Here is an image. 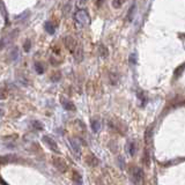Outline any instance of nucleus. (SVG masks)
<instances>
[{
	"mask_svg": "<svg viewBox=\"0 0 185 185\" xmlns=\"http://www.w3.org/2000/svg\"><path fill=\"white\" fill-rule=\"evenodd\" d=\"M32 127H34V128H36V130H38V131H42L43 124L42 123H39L38 120H34V122H32Z\"/></svg>",
	"mask_w": 185,
	"mask_h": 185,
	"instance_id": "18",
	"label": "nucleus"
},
{
	"mask_svg": "<svg viewBox=\"0 0 185 185\" xmlns=\"http://www.w3.org/2000/svg\"><path fill=\"white\" fill-rule=\"evenodd\" d=\"M132 182L134 185H143L145 184V176H143V171L140 168H135L133 170L132 175Z\"/></svg>",
	"mask_w": 185,
	"mask_h": 185,
	"instance_id": "2",
	"label": "nucleus"
},
{
	"mask_svg": "<svg viewBox=\"0 0 185 185\" xmlns=\"http://www.w3.org/2000/svg\"><path fill=\"white\" fill-rule=\"evenodd\" d=\"M65 44H66V46H67V49H68L69 51L72 53H74L75 51H76V49L79 48V45L80 44H78V42L74 39L73 37H71V36H67L66 38H65Z\"/></svg>",
	"mask_w": 185,
	"mask_h": 185,
	"instance_id": "3",
	"label": "nucleus"
},
{
	"mask_svg": "<svg viewBox=\"0 0 185 185\" xmlns=\"http://www.w3.org/2000/svg\"><path fill=\"white\" fill-rule=\"evenodd\" d=\"M98 50H100L101 57H103V58H106V57L109 56V51H108V48H106L105 45H100Z\"/></svg>",
	"mask_w": 185,
	"mask_h": 185,
	"instance_id": "12",
	"label": "nucleus"
},
{
	"mask_svg": "<svg viewBox=\"0 0 185 185\" xmlns=\"http://www.w3.org/2000/svg\"><path fill=\"white\" fill-rule=\"evenodd\" d=\"M135 142L134 141H128V143H127V150H128V154L131 155V156H133L134 154H135Z\"/></svg>",
	"mask_w": 185,
	"mask_h": 185,
	"instance_id": "9",
	"label": "nucleus"
},
{
	"mask_svg": "<svg viewBox=\"0 0 185 185\" xmlns=\"http://www.w3.org/2000/svg\"><path fill=\"white\" fill-rule=\"evenodd\" d=\"M120 5H122V1H113V2H112V6H113V7H119Z\"/></svg>",
	"mask_w": 185,
	"mask_h": 185,
	"instance_id": "23",
	"label": "nucleus"
},
{
	"mask_svg": "<svg viewBox=\"0 0 185 185\" xmlns=\"http://www.w3.org/2000/svg\"><path fill=\"white\" fill-rule=\"evenodd\" d=\"M86 161H87V163L89 164L90 167H95L96 164L98 163L97 159H96L95 156H91V155H89V156L87 157V160H86Z\"/></svg>",
	"mask_w": 185,
	"mask_h": 185,
	"instance_id": "14",
	"label": "nucleus"
},
{
	"mask_svg": "<svg viewBox=\"0 0 185 185\" xmlns=\"http://www.w3.org/2000/svg\"><path fill=\"white\" fill-rule=\"evenodd\" d=\"M30 48H31V41L30 39H27L24 42V51L26 52H29L30 51Z\"/></svg>",
	"mask_w": 185,
	"mask_h": 185,
	"instance_id": "19",
	"label": "nucleus"
},
{
	"mask_svg": "<svg viewBox=\"0 0 185 185\" xmlns=\"http://www.w3.org/2000/svg\"><path fill=\"white\" fill-rule=\"evenodd\" d=\"M0 7H1V9H0V11L2 12V14H4V17H5V20L7 21V14H6L5 7H4V4H2V2H0Z\"/></svg>",
	"mask_w": 185,
	"mask_h": 185,
	"instance_id": "22",
	"label": "nucleus"
},
{
	"mask_svg": "<svg viewBox=\"0 0 185 185\" xmlns=\"http://www.w3.org/2000/svg\"><path fill=\"white\" fill-rule=\"evenodd\" d=\"M91 128H93V131L94 132H98L101 128V123L100 120H97V119H93L91 120Z\"/></svg>",
	"mask_w": 185,
	"mask_h": 185,
	"instance_id": "11",
	"label": "nucleus"
},
{
	"mask_svg": "<svg viewBox=\"0 0 185 185\" xmlns=\"http://www.w3.org/2000/svg\"><path fill=\"white\" fill-rule=\"evenodd\" d=\"M73 180L75 185H82V178H81L79 172H76V171L73 172Z\"/></svg>",
	"mask_w": 185,
	"mask_h": 185,
	"instance_id": "10",
	"label": "nucleus"
},
{
	"mask_svg": "<svg viewBox=\"0 0 185 185\" xmlns=\"http://www.w3.org/2000/svg\"><path fill=\"white\" fill-rule=\"evenodd\" d=\"M44 27H45V30H46V32H49L50 35H53L54 34V31H56V28H54V26L52 24V22H45V24H44Z\"/></svg>",
	"mask_w": 185,
	"mask_h": 185,
	"instance_id": "8",
	"label": "nucleus"
},
{
	"mask_svg": "<svg viewBox=\"0 0 185 185\" xmlns=\"http://www.w3.org/2000/svg\"><path fill=\"white\" fill-rule=\"evenodd\" d=\"M61 103H63V106L67 111H74V110H75V105H74L71 101L63 100V102H61Z\"/></svg>",
	"mask_w": 185,
	"mask_h": 185,
	"instance_id": "7",
	"label": "nucleus"
},
{
	"mask_svg": "<svg viewBox=\"0 0 185 185\" xmlns=\"http://www.w3.org/2000/svg\"><path fill=\"white\" fill-rule=\"evenodd\" d=\"M27 15H29V12H24L23 14H21L20 16H17V17H16V21H22V20H24L23 17L27 16Z\"/></svg>",
	"mask_w": 185,
	"mask_h": 185,
	"instance_id": "21",
	"label": "nucleus"
},
{
	"mask_svg": "<svg viewBox=\"0 0 185 185\" xmlns=\"http://www.w3.org/2000/svg\"><path fill=\"white\" fill-rule=\"evenodd\" d=\"M35 69H36V72L38 74H43V73H44V67H43L42 64H39V63L35 64Z\"/></svg>",
	"mask_w": 185,
	"mask_h": 185,
	"instance_id": "17",
	"label": "nucleus"
},
{
	"mask_svg": "<svg viewBox=\"0 0 185 185\" xmlns=\"http://www.w3.org/2000/svg\"><path fill=\"white\" fill-rule=\"evenodd\" d=\"M53 164H54L56 168H57L59 171H61V172L66 171V169H67V164H66V162H65L63 159H60V157H56V159L53 160Z\"/></svg>",
	"mask_w": 185,
	"mask_h": 185,
	"instance_id": "4",
	"label": "nucleus"
},
{
	"mask_svg": "<svg viewBox=\"0 0 185 185\" xmlns=\"http://www.w3.org/2000/svg\"><path fill=\"white\" fill-rule=\"evenodd\" d=\"M69 142H71V146L73 148L74 153L76 154L78 156H80V155H81V145H80L79 140H78V139H71Z\"/></svg>",
	"mask_w": 185,
	"mask_h": 185,
	"instance_id": "6",
	"label": "nucleus"
},
{
	"mask_svg": "<svg viewBox=\"0 0 185 185\" xmlns=\"http://www.w3.org/2000/svg\"><path fill=\"white\" fill-rule=\"evenodd\" d=\"M4 115V110L2 109H0V116H2Z\"/></svg>",
	"mask_w": 185,
	"mask_h": 185,
	"instance_id": "25",
	"label": "nucleus"
},
{
	"mask_svg": "<svg viewBox=\"0 0 185 185\" xmlns=\"http://www.w3.org/2000/svg\"><path fill=\"white\" fill-rule=\"evenodd\" d=\"M130 64H132V65H135V64H137V54H135V53H132V54L130 56Z\"/></svg>",
	"mask_w": 185,
	"mask_h": 185,
	"instance_id": "20",
	"label": "nucleus"
},
{
	"mask_svg": "<svg viewBox=\"0 0 185 185\" xmlns=\"http://www.w3.org/2000/svg\"><path fill=\"white\" fill-rule=\"evenodd\" d=\"M143 163L146 167H149L150 165V157H149V153H148V150L146 149L145 150V156H143Z\"/></svg>",
	"mask_w": 185,
	"mask_h": 185,
	"instance_id": "16",
	"label": "nucleus"
},
{
	"mask_svg": "<svg viewBox=\"0 0 185 185\" xmlns=\"http://www.w3.org/2000/svg\"><path fill=\"white\" fill-rule=\"evenodd\" d=\"M74 21L80 27L83 28L90 24V16L86 9H79L74 13Z\"/></svg>",
	"mask_w": 185,
	"mask_h": 185,
	"instance_id": "1",
	"label": "nucleus"
},
{
	"mask_svg": "<svg viewBox=\"0 0 185 185\" xmlns=\"http://www.w3.org/2000/svg\"><path fill=\"white\" fill-rule=\"evenodd\" d=\"M5 97H6V95L4 94V91H2V90H0V100H4Z\"/></svg>",
	"mask_w": 185,
	"mask_h": 185,
	"instance_id": "24",
	"label": "nucleus"
},
{
	"mask_svg": "<svg viewBox=\"0 0 185 185\" xmlns=\"http://www.w3.org/2000/svg\"><path fill=\"white\" fill-rule=\"evenodd\" d=\"M43 141L46 143L49 146V148H51L53 152H58V145H57V142L51 137H49V135L43 137Z\"/></svg>",
	"mask_w": 185,
	"mask_h": 185,
	"instance_id": "5",
	"label": "nucleus"
},
{
	"mask_svg": "<svg viewBox=\"0 0 185 185\" xmlns=\"http://www.w3.org/2000/svg\"><path fill=\"white\" fill-rule=\"evenodd\" d=\"M20 57V51H19V49L17 48H13L11 51V58L12 60H17Z\"/></svg>",
	"mask_w": 185,
	"mask_h": 185,
	"instance_id": "13",
	"label": "nucleus"
},
{
	"mask_svg": "<svg viewBox=\"0 0 185 185\" xmlns=\"http://www.w3.org/2000/svg\"><path fill=\"white\" fill-rule=\"evenodd\" d=\"M134 12H135V5H132L130 7V11L127 13V20L131 22L133 20V14H134Z\"/></svg>",
	"mask_w": 185,
	"mask_h": 185,
	"instance_id": "15",
	"label": "nucleus"
}]
</instances>
